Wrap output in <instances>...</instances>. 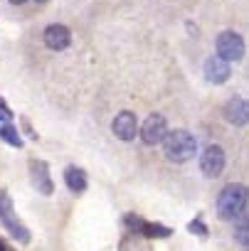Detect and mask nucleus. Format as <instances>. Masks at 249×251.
<instances>
[{"instance_id": "f257e3e1", "label": "nucleus", "mask_w": 249, "mask_h": 251, "mask_svg": "<svg viewBox=\"0 0 249 251\" xmlns=\"http://www.w3.org/2000/svg\"><path fill=\"white\" fill-rule=\"evenodd\" d=\"M215 207H217L220 219H224V222H234L237 217L247 214V187L239 182L224 185L217 195Z\"/></svg>"}, {"instance_id": "f03ea898", "label": "nucleus", "mask_w": 249, "mask_h": 251, "mask_svg": "<svg viewBox=\"0 0 249 251\" xmlns=\"http://www.w3.org/2000/svg\"><path fill=\"white\" fill-rule=\"evenodd\" d=\"M163 143V153L170 163H188L190 158H195L197 153V141L190 131L185 128H175V131H168L166 138L161 141Z\"/></svg>"}, {"instance_id": "7ed1b4c3", "label": "nucleus", "mask_w": 249, "mask_h": 251, "mask_svg": "<svg viewBox=\"0 0 249 251\" xmlns=\"http://www.w3.org/2000/svg\"><path fill=\"white\" fill-rule=\"evenodd\" d=\"M0 224L5 226V231L10 234V239H15L18 244H30L32 234H30V229L18 219L15 204H13V200H10L8 192H0Z\"/></svg>"}, {"instance_id": "20e7f679", "label": "nucleus", "mask_w": 249, "mask_h": 251, "mask_svg": "<svg viewBox=\"0 0 249 251\" xmlns=\"http://www.w3.org/2000/svg\"><path fill=\"white\" fill-rule=\"evenodd\" d=\"M215 50H217L215 54H217L220 59H224L227 64H229V62H239V59L244 57V40H242L239 32H234V30H224V32L217 35Z\"/></svg>"}, {"instance_id": "39448f33", "label": "nucleus", "mask_w": 249, "mask_h": 251, "mask_svg": "<svg viewBox=\"0 0 249 251\" xmlns=\"http://www.w3.org/2000/svg\"><path fill=\"white\" fill-rule=\"evenodd\" d=\"M28 175H30V185H32L40 195L50 197V195L55 192V182H52V175H50V165H47L42 158H32V160L28 163Z\"/></svg>"}, {"instance_id": "423d86ee", "label": "nucleus", "mask_w": 249, "mask_h": 251, "mask_svg": "<svg viewBox=\"0 0 249 251\" xmlns=\"http://www.w3.org/2000/svg\"><path fill=\"white\" fill-rule=\"evenodd\" d=\"M138 133H141V141H143L146 146H158V143L166 138V133H168V121H166V116L151 113V116L138 126Z\"/></svg>"}, {"instance_id": "0eeeda50", "label": "nucleus", "mask_w": 249, "mask_h": 251, "mask_svg": "<svg viewBox=\"0 0 249 251\" xmlns=\"http://www.w3.org/2000/svg\"><path fill=\"white\" fill-rule=\"evenodd\" d=\"M111 131H113V136L118 141L131 143L138 136V118H136V113L134 111H121L113 118V123H111Z\"/></svg>"}, {"instance_id": "6e6552de", "label": "nucleus", "mask_w": 249, "mask_h": 251, "mask_svg": "<svg viewBox=\"0 0 249 251\" xmlns=\"http://www.w3.org/2000/svg\"><path fill=\"white\" fill-rule=\"evenodd\" d=\"M224 163H227V158L220 146H207L200 155V170L205 177H220L224 170Z\"/></svg>"}, {"instance_id": "1a4fd4ad", "label": "nucleus", "mask_w": 249, "mask_h": 251, "mask_svg": "<svg viewBox=\"0 0 249 251\" xmlns=\"http://www.w3.org/2000/svg\"><path fill=\"white\" fill-rule=\"evenodd\" d=\"M42 40H45V45H47L52 52H62V50H67V47L72 45V32H69L67 25L55 23V25H47V27H45Z\"/></svg>"}, {"instance_id": "9d476101", "label": "nucleus", "mask_w": 249, "mask_h": 251, "mask_svg": "<svg viewBox=\"0 0 249 251\" xmlns=\"http://www.w3.org/2000/svg\"><path fill=\"white\" fill-rule=\"evenodd\" d=\"M202 72H205V79H207L210 84H224V81L232 76V67H229L224 59H220L217 54H212V57L205 59Z\"/></svg>"}, {"instance_id": "9b49d317", "label": "nucleus", "mask_w": 249, "mask_h": 251, "mask_svg": "<svg viewBox=\"0 0 249 251\" xmlns=\"http://www.w3.org/2000/svg\"><path fill=\"white\" fill-rule=\"evenodd\" d=\"M224 118L232 123V126H247V118H249V106L242 96H232L224 106Z\"/></svg>"}, {"instance_id": "f8f14e48", "label": "nucleus", "mask_w": 249, "mask_h": 251, "mask_svg": "<svg viewBox=\"0 0 249 251\" xmlns=\"http://www.w3.org/2000/svg\"><path fill=\"white\" fill-rule=\"evenodd\" d=\"M64 185H67L74 195H82V192L86 190V185H89V177H86V173H84L82 168L69 165V168H64Z\"/></svg>"}, {"instance_id": "ddd939ff", "label": "nucleus", "mask_w": 249, "mask_h": 251, "mask_svg": "<svg viewBox=\"0 0 249 251\" xmlns=\"http://www.w3.org/2000/svg\"><path fill=\"white\" fill-rule=\"evenodd\" d=\"M138 234H141V236H148V239H168V236H173V229H170V226H163V224H156V222H146V219H143V224H141Z\"/></svg>"}, {"instance_id": "4468645a", "label": "nucleus", "mask_w": 249, "mask_h": 251, "mask_svg": "<svg viewBox=\"0 0 249 251\" xmlns=\"http://www.w3.org/2000/svg\"><path fill=\"white\" fill-rule=\"evenodd\" d=\"M0 138H3V143H8V146H13V148H23V138H20V131L13 126V121L10 123H3L0 126Z\"/></svg>"}, {"instance_id": "2eb2a0df", "label": "nucleus", "mask_w": 249, "mask_h": 251, "mask_svg": "<svg viewBox=\"0 0 249 251\" xmlns=\"http://www.w3.org/2000/svg\"><path fill=\"white\" fill-rule=\"evenodd\" d=\"M234 239H237L239 246H247L249 244V219H247V214H242V217L234 219Z\"/></svg>"}, {"instance_id": "dca6fc26", "label": "nucleus", "mask_w": 249, "mask_h": 251, "mask_svg": "<svg viewBox=\"0 0 249 251\" xmlns=\"http://www.w3.org/2000/svg\"><path fill=\"white\" fill-rule=\"evenodd\" d=\"M188 231H190V234H195V236H210V226H207L200 217H195V219L188 224Z\"/></svg>"}, {"instance_id": "f3484780", "label": "nucleus", "mask_w": 249, "mask_h": 251, "mask_svg": "<svg viewBox=\"0 0 249 251\" xmlns=\"http://www.w3.org/2000/svg\"><path fill=\"white\" fill-rule=\"evenodd\" d=\"M10 118H13V111H10V106L5 103V99L0 96V121H3V123H10Z\"/></svg>"}, {"instance_id": "a211bd4d", "label": "nucleus", "mask_w": 249, "mask_h": 251, "mask_svg": "<svg viewBox=\"0 0 249 251\" xmlns=\"http://www.w3.org/2000/svg\"><path fill=\"white\" fill-rule=\"evenodd\" d=\"M10 3H13V5H25L28 0H10Z\"/></svg>"}, {"instance_id": "6ab92c4d", "label": "nucleus", "mask_w": 249, "mask_h": 251, "mask_svg": "<svg viewBox=\"0 0 249 251\" xmlns=\"http://www.w3.org/2000/svg\"><path fill=\"white\" fill-rule=\"evenodd\" d=\"M35 3H47V0H35Z\"/></svg>"}, {"instance_id": "aec40b11", "label": "nucleus", "mask_w": 249, "mask_h": 251, "mask_svg": "<svg viewBox=\"0 0 249 251\" xmlns=\"http://www.w3.org/2000/svg\"><path fill=\"white\" fill-rule=\"evenodd\" d=\"M10 251H13V249H10Z\"/></svg>"}]
</instances>
